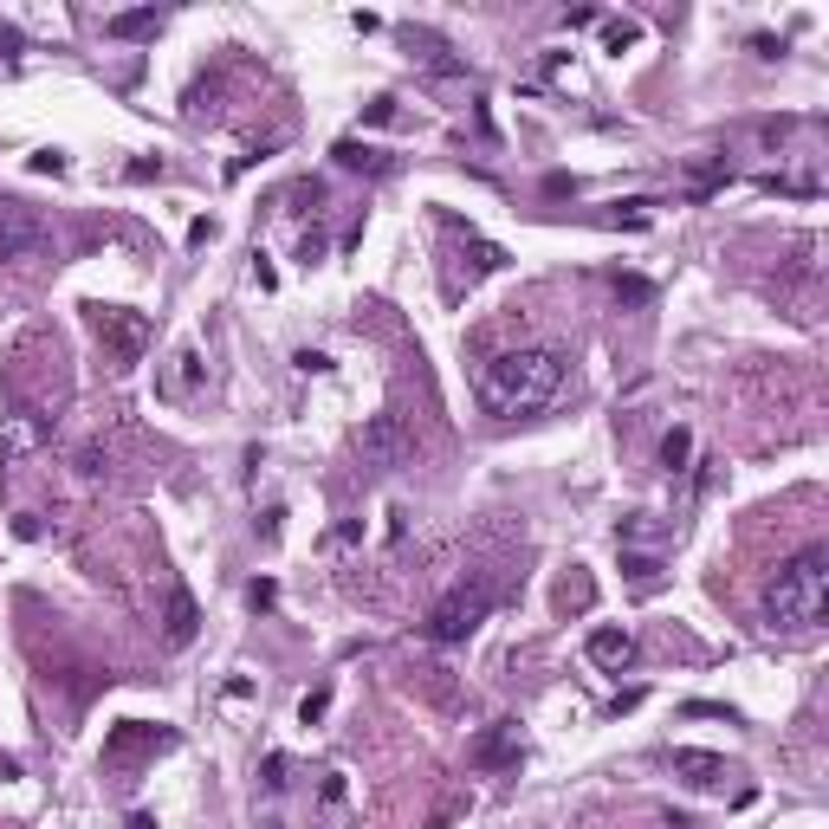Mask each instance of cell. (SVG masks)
Segmentation results:
<instances>
[{
    "label": "cell",
    "instance_id": "1",
    "mask_svg": "<svg viewBox=\"0 0 829 829\" xmlns=\"http://www.w3.org/2000/svg\"><path fill=\"white\" fill-rule=\"evenodd\" d=\"M557 389H564V350H552V344L499 350V356L480 370V409L499 414V421L552 409Z\"/></svg>",
    "mask_w": 829,
    "mask_h": 829
},
{
    "label": "cell",
    "instance_id": "2",
    "mask_svg": "<svg viewBox=\"0 0 829 829\" xmlns=\"http://www.w3.org/2000/svg\"><path fill=\"white\" fill-rule=\"evenodd\" d=\"M829 610V545H804L764 583V622L771 628H817Z\"/></svg>",
    "mask_w": 829,
    "mask_h": 829
},
{
    "label": "cell",
    "instance_id": "3",
    "mask_svg": "<svg viewBox=\"0 0 829 829\" xmlns=\"http://www.w3.org/2000/svg\"><path fill=\"white\" fill-rule=\"evenodd\" d=\"M486 610H492V583H461V590H447V597L434 603L428 635H434L441 648H454V641H467V635L486 622Z\"/></svg>",
    "mask_w": 829,
    "mask_h": 829
},
{
    "label": "cell",
    "instance_id": "4",
    "mask_svg": "<svg viewBox=\"0 0 829 829\" xmlns=\"http://www.w3.org/2000/svg\"><path fill=\"white\" fill-rule=\"evenodd\" d=\"M53 414H39V409H13V414H0V467H20L26 454H39L46 441H53Z\"/></svg>",
    "mask_w": 829,
    "mask_h": 829
},
{
    "label": "cell",
    "instance_id": "5",
    "mask_svg": "<svg viewBox=\"0 0 829 829\" xmlns=\"http://www.w3.org/2000/svg\"><path fill=\"white\" fill-rule=\"evenodd\" d=\"M46 253V220L26 202H0V260H39Z\"/></svg>",
    "mask_w": 829,
    "mask_h": 829
},
{
    "label": "cell",
    "instance_id": "6",
    "mask_svg": "<svg viewBox=\"0 0 829 829\" xmlns=\"http://www.w3.org/2000/svg\"><path fill=\"white\" fill-rule=\"evenodd\" d=\"M91 325H98V338H111V350H117L124 363H137V356H143V338H149V325H143L137 311H117V305H91Z\"/></svg>",
    "mask_w": 829,
    "mask_h": 829
},
{
    "label": "cell",
    "instance_id": "7",
    "mask_svg": "<svg viewBox=\"0 0 829 829\" xmlns=\"http://www.w3.org/2000/svg\"><path fill=\"white\" fill-rule=\"evenodd\" d=\"M356 454H363V467H376V474L396 467V461H402V421H396V414H376V421L356 434Z\"/></svg>",
    "mask_w": 829,
    "mask_h": 829
},
{
    "label": "cell",
    "instance_id": "8",
    "mask_svg": "<svg viewBox=\"0 0 829 829\" xmlns=\"http://www.w3.org/2000/svg\"><path fill=\"white\" fill-rule=\"evenodd\" d=\"M583 655H590L597 668H610V674H622V668L635 661V635H628V628H590Z\"/></svg>",
    "mask_w": 829,
    "mask_h": 829
},
{
    "label": "cell",
    "instance_id": "9",
    "mask_svg": "<svg viewBox=\"0 0 829 829\" xmlns=\"http://www.w3.org/2000/svg\"><path fill=\"white\" fill-rule=\"evenodd\" d=\"M162 20H169L162 7H137V13H111L104 33H111V39H149V33H162Z\"/></svg>",
    "mask_w": 829,
    "mask_h": 829
},
{
    "label": "cell",
    "instance_id": "10",
    "mask_svg": "<svg viewBox=\"0 0 829 829\" xmlns=\"http://www.w3.org/2000/svg\"><path fill=\"white\" fill-rule=\"evenodd\" d=\"M512 759H519V726H512V719H499L480 746H474V764H512Z\"/></svg>",
    "mask_w": 829,
    "mask_h": 829
},
{
    "label": "cell",
    "instance_id": "11",
    "mask_svg": "<svg viewBox=\"0 0 829 829\" xmlns=\"http://www.w3.org/2000/svg\"><path fill=\"white\" fill-rule=\"evenodd\" d=\"M674 771L700 784V791H713V784H726V759H713V752H674Z\"/></svg>",
    "mask_w": 829,
    "mask_h": 829
},
{
    "label": "cell",
    "instance_id": "12",
    "mask_svg": "<svg viewBox=\"0 0 829 829\" xmlns=\"http://www.w3.org/2000/svg\"><path fill=\"white\" fill-rule=\"evenodd\" d=\"M189 635H195V597L189 590H169V641L182 648Z\"/></svg>",
    "mask_w": 829,
    "mask_h": 829
},
{
    "label": "cell",
    "instance_id": "13",
    "mask_svg": "<svg viewBox=\"0 0 829 829\" xmlns=\"http://www.w3.org/2000/svg\"><path fill=\"white\" fill-rule=\"evenodd\" d=\"M688 461H693V434L674 428V434L661 441V467H668V474H688Z\"/></svg>",
    "mask_w": 829,
    "mask_h": 829
},
{
    "label": "cell",
    "instance_id": "14",
    "mask_svg": "<svg viewBox=\"0 0 829 829\" xmlns=\"http://www.w3.org/2000/svg\"><path fill=\"white\" fill-rule=\"evenodd\" d=\"M104 467H111V447H104V441H91V447L78 454V474H84V480H98Z\"/></svg>",
    "mask_w": 829,
    "mask_h": 829
},
{
    "label": "cell",
    "instance_id": "15",
    "mask_svg": "<svg viewBox=\"0 0 829 829\" xmlns=\"http://www.w3.org/2000/svg\"><path fill=\"white\" fill-rule=\"evenodd\" d=\"M338 162H350V169H383V156L363 149V143H338Z\"/></svg>",
    "mask_w": 829,
    "mask_h": 829
},
{
    "label": "cell",
    "instance_id": "16",
    "mask_svg": "<svg viewBox=\"0 0 829 829\" xmlns=\"http://www.w3.org/2000/svg\"><path fill=\"white\" fill-rule=\"evenodd\" d=\"M325 706H331V693H311V700L298 706V713H305V726H311V719H325Z\"/></svg>",
    "mask_w": 829,
    "mask_h": 829
},
{
    "label": "cell",
    "instance_id": "17",
    "mask_svg": "<svg viewBox=\"0 0 829 829\" xmlns=\"http://www.w3.org/2000/svg\"><path fill=\"white\" fill-rule=\"evenodd\" d=\"M622 46H635V26L622 20V26H610V53H622Z\"/></svg>",
    "mask_w": 829,
    "mask_h": 829
},
{
    "label": "cell",
    "instance_id": "18",
    "mask_svg": "<svg viewBox=\"0 0 829 829\" xmlns=\"http://www.w3.org/2000/svg\"><path fill=\"white\" fill-rule=\"evenodd\" d=\"M0 53H20V33L13 26H0Z\"/></svg>",
    "mask_w": 829,
    "mask_h": 829
}]
</instances>
